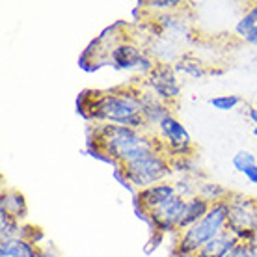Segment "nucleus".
<instances>
[{"label": "nucleus", "instance_id": "nucleus-1", "mask_svg": "<svg viewBox=\"0 0 257 257\" xmlns=\"http://www.w3.org/2000/svg\"><path fill=\"white\" fill-rule=\"evenodd\" d=\"M78 108L84 116L95 123H116L135 131H148L142 117V90L135 86L116 88L108 91H84L78 99Z\"/></svg>", "mask_w": 257, "mask_h": 257}, {"label": "nucleus", "instance_id": "nucleus-2", "mask_svg": "<svg viewBox=\"0 0 257 257\" xmlns=\"http://www.w3.org/2000/svg\"><path fill=\"white\" fill-rule=\"evenodd\" d=\"M90 144L95 146L97 155H106L117 168L148 153L162 151L161 140L155 135L116 123H95L91 127Z\"/></svg>", "mask_w": 257, "mask_h": 257}, {"label": "nucleus", "instance_id": "nucleus-3", "mask_svg": "<svg viewBox=\"0 0 257 257\" xmlns=\"http://www.w3.org/2000/svg\"><path fill=\"white\" fill-rule=\"evenodd\" d=\"M117 174L123 175L125 183L133 188L144 190L151 185L168 181L174 174V168H172V161L162 151H153L140 159L121 164L117 168Z\"/></svg>", "mask_w": 257, "mask_h": 257}, {"label": "nucleus", "instance_id": "nucleus-4", "mask_svg": "<svg viewBox=\"0 0 257 257\" xmlns=\"http://www.w3.org/2000/svg\"><path fill=\"white\" fill-rule=\"evenodd\" d=\"M224 231H227V201H218V203H212L205 218L188 227L187 231L179 233L174 246L181 250L198 251L201 246H205L209 240L218 237Z\"/></svg>", "mask_w": 257, "mask_h": 257}, {"label": "nucleus", "instance_id": "nucleus-5", "mask_svg": "<svg viewBox=\"0 0 257 257\" xmlns=\"http://www.w3.org/2000/svg\"><path fill=\"white\" fill-rule=\"evenodd\" d=\"M227 231L238 242L255 244L257 237V199L240 192L227 196Z\"/></svg>", "mask_w": 257, "mask_h": 257}, {"label": "nucleus", "instance_id": "nucleus-6", "mask_svg": "<svg viewBox=\"0 0 257 257\" xmlns=\"http://www.w3.org/2000/svg\"><path fill=\"white\" fill-rule=\"evenodd\" d=\"M157 138L161 140L162 153L166 155L170 161L175 159H190L194 153V144L190 135L187 133L185 125L172 114L157 127Z\"/></svg>", "mask_w": 257, "mask_h": 257}, {"label": "nucleus", "instance_id": "nucleus-7", "mask_svg": "<svg viewBox=\"0 0 257 257\" xmlns=\"http://www.w3.org/2000/svg\"><path fill=\"white\" fill-rule=\"evenodd\" d=\"M146 86L151 93L159 97L166 104H174L181 95V84L177 80L174 64L157 62L155 69L146 77Z\"/></svg>", "mask_w": 257, "mask_h": 257}, {"label": "nucleus", "instance_id": "nucleus-8", "mask_svg": "<svg viewBox=\"0 0 257 257\" xmlns=\"http://www.w3.org/2000/svg\"><path fill=\"white\" fill-rule=\"evenodd\" d=\"M185 205H187V199L181 198V196H174L172 199H168L166 203H162L161 207H157L155 211L149 212L148 220L153 224L155 231L177 233V225L183 218Z\"/></svg>", "mask_w": 257, "mask_h": 257}, {"label": "nucleus", "instance_id": "nucleus-9", "mask_svg": "<svg viewBox=\"0 0 257 257\" xmlns=\"http://www.w3.org/2000/svg\"><path fill=\"white\" fill-rule=\"evenodd\" d=\"M144 54H146V51H142L135 41L125 38L116 41V43H112V47H110L108 51V60L116 69L128 71V69H136V65L140 64Z\"/></svg>", "mask_w": 257, "mask_h": 257}, {"label": "nucleus", "instance_id": "nucleus-10", "mask_svg": "<svg viewBox=\"0 0 257 257\" xmlns=\"http://www.w3.org/2000/svg\"><path fill=\"white\" fill-rule=\"evenodd\" d=\"M174 196H177L175 192V185L172 181H164V183H157L151 187L138 190L136 192V203L140 205L142 212L149 214L151 211H155L157 207H161L162 203H166L168 199H172Z\"/></svg>", "mask_w": 257, "mask_h": 257}, {"label": "nucleus", "instance_id": "nucleus-11", "mask_svg": "<svg viewBox=\"0 0 257 257\" xmlns=\"http://www.w3.org/2000/svg\"><path fill=\"white\" fill-rule=\"evenodd\" d=\"M168 116H172V104H166L164 101H161L149 90L142 91V117L148 125V131L149 128H157Z\"/></svg>", "mask_w": 257, "mask_h": 257}, {"label": "nucleus", "instance_id": "nucleus-12", "mask_svg": "<svg viewBox=\"0 0 257 257\" xmlns=\"http://www.w3.org/2000/svg\"><path fill=\"white\" fill-rule=\"evenodd\" d=\"M212 203H209L207 199H203L201 196H192L187 199V205H185V212H183V218H181L179 225H177V235L183 231H187L188 227H192L194 224H198L201 218H205V214L209 212Z\"/></svg>", "mask_w": 257, "mask_h": 257}, {"label": "nucleus", "instance_id": "nucleus-13", "mask_svg": "<svg viewBox=\"0 0 257 257\" xmlns=\"http://www.w3.org/2000/svg\"><path fill=\"white\" fill-rule=\"evenodd\" d=\"M0 211H6L8 214H12L13 218L23 222L28 214L25 194L15 190V188H4L0 192Z\"/></svg>", "mask_w": 257, "mask_h": 257}, {"label": "nucleus", "instance_id": "nucleus-14", "mask_svg": "<svg viewBox=\"0 0 257 257\" xmlns=\"http://www.w3.org/2000/svg\"><path fill=\"white\" fill-rule=\"evenodd\" d=\"M238 240L229 231L220 233L218 237L209 240L205 246L198 250V257H225L237 248Z\"/></svg>", "mask_w": 257, "mask_h": 257}, {"label": "nucleus", "instance_id": "nucleus-15", "mask_svg": "<svg viewBox=\"0 0 257 257\" xmlns=\"http://www.w3.org/2000/svg\"><path fill=\"white\" fill-rule=\"evenodd\" d=\"M0 257H39V246L23 237L0 240Z\"/></svg>", "mask_w": 257, "mask_h": 257}, {"label": "nucleus", "instance_id": "nucleus-16", "mask_svg": "<svg viewBox=\"0 0 257 257\" xmlns=\"http://www.w3.org/2000/svg\"><path fill=\"white\" fill-rule=\"evenodd\" d=\"M229 194H231V190H227L225 187H222L220 183H212V181H199L198 183V196L207 199L209 203L225 201Z\"/></svg>", "mask_w": 257, "mask_h": 257}, {"label": "nucleus", "instance_id": "nucleus-17", "mask_svg": "<svg viewBox=\"0 0 257 257\" xmlns=\"http://www.w3.org/2000/svg\"><path fill=\"white\" fill-rule=\"evenodd\" d=\"M174 67H175V73H185L187 77H192V78H201L207 75L203 62H199V60L192 58V56H183V58H179L174 64Z\"/></svg>", "mask_w": 257, "mask_h": 257}, {"label": "nucleus", "instance_id": "nucleus-18", "mask_svg": "<svg viewBox=\"0 0 257 257\" xmlns=\"http://www.w3.org/2000/svg\"><path fill=\"white\" fill-rule=\"evenodd\" d=\"M21 227H23V224L19 220L13 218L12 214H8L6 211H0V240L19 237Z\"/></svg>", "mask_w": 257, "mask_h": 257}, {"label": "nucleus", "instance_id": "nucleus-19", "mask_svg": "<svg viewBox=\"0 0 257 257\" xmlns=\"http://www.w3.org/2000/svg\"><path fill=\"white\" fill-rule=\"evenodd\" d=\"M255 26H257V2L240 17V21H238L237 26H235V32H237L238 38L244 39L246 34L250 32L251 28H255Z\"/></svg>", "mask_w": 257, "mask_h": 257}, {"label": "nucleus", "instance_id": "nucleus-20", "mask_svg": "<svg viewBox=\"0 0 257 257\" xmlns=\"http://www.w3.org/2000/svg\"><path fill=\"white\" fill-rule=\"evenodd\" d=\"M148 4V10H153V12L159 13H175L183 8V2L181 0H149L146 2Z\"/></svg>", "mask_w": 257, "mask_h": 257}, {"label": "nucleus", "instance_id": "nucleus-21", "mask_svg": "<svg viewBox=\"0 0 257 257\" xmlns=\"http://www.w3.org/2000/svg\"><path fill=\"white\" fill-rule=\"evenodd\" d=\"M209 103L216 110L227 112V110H233L235 106H238V104L242 103V99L238 95H216V97H212Z\"/></svg>", "mask_w": 257, "mask_h": 257}, {"label": "nucleus", "instance_id": "nucleus-22", "mask_svg": "<svg viewBox=\"0 0 257 257\" xmlns=\"http://www.w3.org/2000/svg\"><path fill=\"white\" fill-rule=\"evenodd\" d=\"M257 161H255V155L250 153V151H238L235 157H233V166H235V170L237 172H240V174H244V170H248L250 166H255Z\"/></svg>", "mask_w": 257, "mask_h": 257}, {"label": "nucleus", "instance_id": "nucleus-23", "mask_svg": "<svg viewBox=\"0 0 257 257\" xmlns=\"http://www.w3.org/2000/svg\"><path fill=\"white\" fill-rule=\"evenodd\" d=\"M19 237L26 238V240H30V242H34V244H38L43 240V229L39 227V225H30V224H23V227H21V235Z\"/></svg>", "mask_w": 257, "mask_h": 257}, {"label": "nucleus", "instance_id": "nucleus-24", "mask_svg": "<svg viewBox=\"0 0 257 257\" xmlns=\"http://www.w3.org/2000/svg\"><path fill=\"white\" fill-rule=\"evenodd\" d=\"M231 257H257V244L238 242L237 248L231 251Z\"/></svg>", "mask_w": 257, "mask_h": 257}, {"label": "nucleus", "instance_id": "nucleus-25", "mask_svg": "<svg viewBox=\"0 0 257 257\" xmlns=\"http://www.w3.org/2000/svg\"><path fill=\"white\" fill-rule=\"evenodd\" d=\"M170 257H198V251H188V250H181L177 246L172 248V253Z\"/></svg>", "mask_w": 257, "mask_h": 257}, {"label": "nucleus", "instance_id": "nucleus-26", "mask_svg": "<svg viewBox=\"0 0 257 257\" xmlns=\"http://www.w3.org/2000/svg\"><path fill=\"white\" fill-rule=\"evenodd\" d=\"M244 175L248 177V181H250V183L257 185V164H255V166H250L248 170H244Z\"/></svg>", "mask_w": 257, "mask_h": 257}, {"label": "nucleus", "instance_id": "nucleus-27", "mask_svg": "<svg viewBox=\"0 0 257 257\" xmlns=\"http://www.w3.org/2000/svg\"><path fill=\"white\" fill-rule=\"evenodd\" d=\"M244 41H246V43H250V45L257 47V26H255V28H251L250 32L246 34Z\"/></svg>", "mask_w": 257, "mask_h": 257}, {"label": "nucleus", "instance_id": "nucleus-28", "mask_svg": "<svg viewBox=\"0 0 257 257\" xmlns=\"http://www.w3.org/2000/svg\"><path fill=\"white\" fill-rule=\"evenodd\" d=\"M39 257H60L56 251L52 250V246H39Z\"/></svg>", "mask_w": 257, "mask_h": 257}, {"label": "nucleus", "instance_id": "nucleus-29", "mask_svg": "<svg viewBox=\"0 0 257 257\" xmlns=\"http://www.w3.org/2000/svg\"><path fill=\"white\" fill-rule=\"evenodd\" d=\"M248 117H250L251 121H253V125L257 127V110L253 108V106H250V108H248Z\"/></svg>", "mask_w": 257, "mask_h": 257}, {"label": "nucleus", "instance_id": "nucleus-30", "mask_svg": "<svg viewBox=\"0 0 257 257\" xmlns=\"http://www.w3.org/2000/svg\"><path fill=\"white\" fill-rule=\"evenodd\" d=\"M253 135H255V138H257V127H253Z\"/></svg>", "mask_w": 257, "mask_h": 257}, {"label": "nucleus", "instance_id": "nucleus-31", "mask_svg": "<svg viewBox=\"0 0 257 257\" xmlns=\"http://www.w3.org/2000/svg\"><path fill=\"white\" fill-rule=\"evenodd\" d=\"M255 244H257V237H255Z\"/></svg>", "mask_w": 257, "mask_h": 257}]
</instances>
